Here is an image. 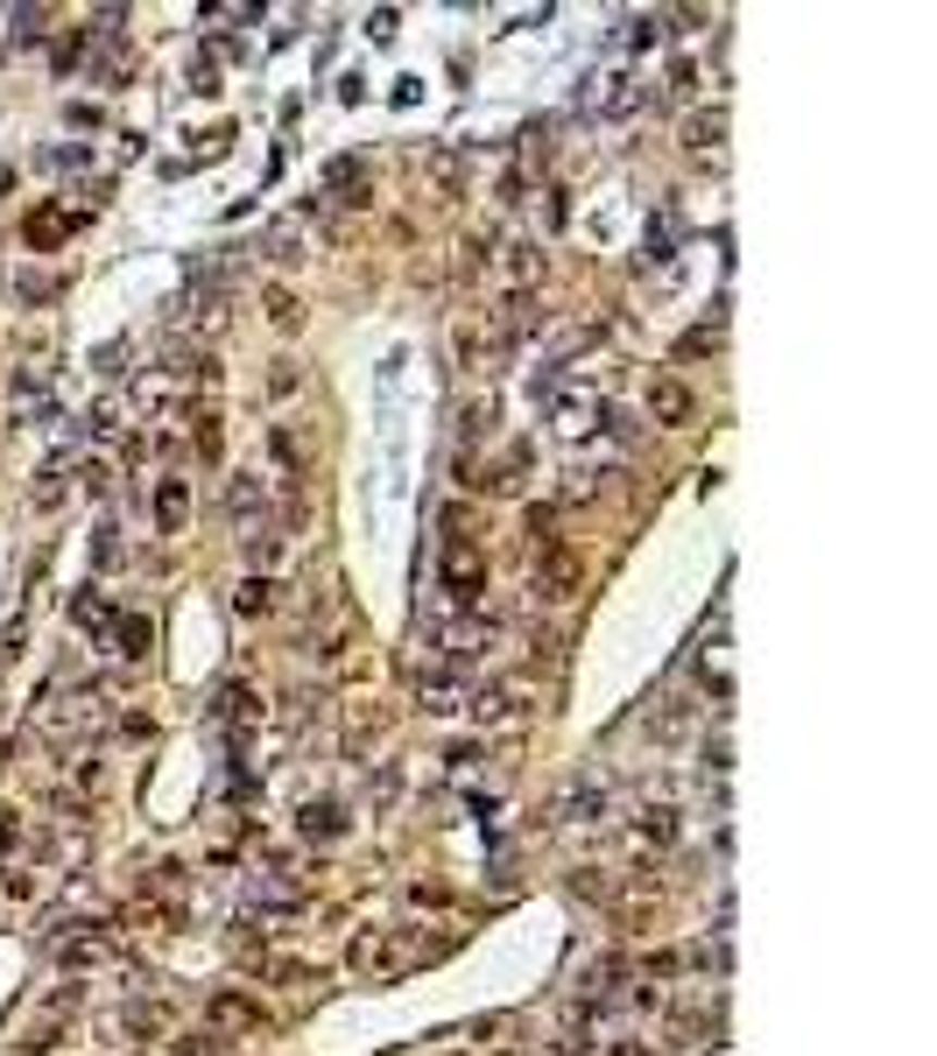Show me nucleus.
I'll return each instance as SVG.
<instances>
[{
  "label": "nucleus",
  "instance_id": "f257e3e1",
  "mask_svg": "<svg viewBox=\"0 0 937 1056\" xmlns=\"http://www.w3.org/2000/svg\"><path fill=\"white\" fill-rule=\"evenodd\" d=\"M346 958H353V972H367V979H402V972H416V965L430 958V944H423V930H360Z\"/></svg>",
  "mask_w": 937,
  "mask_h": 1056
},
{
  "label": "nucleus",
  "instance_id": "f03ea898",
  "mask_svg": "<svg viewBox=\"0 0 937 1056\" xmlns=\"http://www.w3.org/2000/svg\"><path fill=\"white\" fill-rule=\"evenodd\" d=\"M466 705H472L480 725H529L535 705H543V691H535V676H501V683H480Z\"/></svg>",
  "mask_w": 937,
  "mask_h": 1056
},
{
  "label": "nucleus",
  "instance_id": "7ed1b4c3",
  "mask_svg": "<svg viewBox=\"0 0 937 1056\" xmlns=\"http://www.w3.org/2000/svg\"><path fill=\"white\" fill-rule=\"evenodd\" d=\"M578 585H585V563H578L564 543L535 549V571H529V599H535V606H571Z\"/></svg>",
  "mask_w": 937,
  "mask_h": 1056
},
{
  "label": "nucleus",
  "instance_id": "20e7f679",
  "mask_svg": "<svg viewBox=\"0 0 937 1056\" xmlns=\"http://www.w3.org/2000/svg\"><path fill=\"white\" fill-rule=\"evenodd\" d=\"M437 577H444V592H452V606H480V592H486V549L472 543V535H452L444 543V563H437Z\"/></svg>",
  "mask_w": 937,
  "mask_h": 1056
},
{
  "label": "nucleus",
  "instance_id": "39448f33",
  "mask_svg": "<svg viewBox=\"0 0 937 1056\" xmlns=\"http://www.w3.org/2000/svg\"><path fill=\"white\" fill-rule=\"evenodd\" d=\"M606 810H614V782H606L600 768H578V775H571V790H564L557 803H550V817H543V824H600Z\"/></svg>",
  "mask_w": 937,
  "mask_h": 1056
},
{
  "label": "nucleus",
  "instance_id": "423d86ee",
  "mask_svg": "<svg viewBox=\"0 0 937 1056\" xmlns=\"http://www.w3.org/2000/svg\"><path fill=\"white\" fill-rule=\"evenodd\" d=\"M677 831H683V824H677V810H669V803H649V810L628 824V853L649 867L656 853H669V845H677Z\"/></svg>",
  "mask_w": 937,
  "mask_h": 1056
},
{
  "label": "nucleus",
  "instance_id": "0eeeda50",
  "mask_svg": "<svg viewBox=\"0 0 937 1056\" xmlns=\"http://www.w3.org/2000/svg\"><path fill=\"white\" fill-rule=\"evenodd\" d=\"M226 514H233L247 535L268 522V486H261V472H233V480H226Z\"/></svg>",
  "mask_w": 937,
  "mask_h": 1056
},
{
  "label": "nucleus",
  "instance_id": "6e6552de",
  "mask_svg": "<svg viewBox=\"0 0 937 1056\" xmlns=\"http://www.w3.org/2000/svg\"><path fill=\"white\" fill-rule=\"evenodd\" d=\"M535 282H543V247H535V240L501 247V289H508V296H535Z\"/></svg>",
  "mask_w": 937,
  "mask_h": 1056
},
{
  "label": "nucleus",
  "instance_id": "1a4fd4ad",
  "mask_svg": "<svg viewBox=\"0 0 937 1056\" xmlns=\"http://www.w3.org/2000/svg\"><path fill=\"white\" fill-rule=\"evenodd\" d=\"M649 415H656L663 430H683V423H691V415H698V395L683 388V381L656 374V381H649Z\"/></svg>",
  "mask_w": 937,
  "mask_h": 1056
},
{
  "label": "nucleus",
  "instance_id": "9d476101",
  "mask_svg": "<svg viewBox=\"0 0 937 1056\" xmlns=\"http://www.w3.org/2000/svg\"><path fill=\"white\" fill-rule=\"evenodd\" d=\"M592 423H606L600 395L592 388H557V437H585Z\"/></svg>",
  "mask_w": 937,
  "mask_h": 1056
},
{
  "label": "nucleus",
  "instance_id": "9b49d317",
  "mask_svg": "<svg viewBox=\"0 0 937 1056\" xmlns=\"http://www.w3.org/2000/svg\"><path fill=\"white\" fill-rule=\"evenodd\" d=\"M466 676H452V669H423V683H416V705L430 711V719H444V711H458L466 705Z\"/></svg>",
  "mask_w": 937,
  "mask_h": 1056
},
{
  "label": "nucleus",
  "instance_id": "f8f14e48",
  "mask_svg": "<svg viewBox=\"0 0 937 1056\" xmlns=\"http://www.w3.org/2000/svg\"><path fill=\"white\" fill-rule=\"evenodd\" d=\"M381 725H389V711H381V705H346V740H338V747H346V761H367V747L381 740Z\"/></svg>",
  "mask_w": 937,
  "mask_h": 1056
},
{
  "label": "nucleus",
  "instance_id": "ddd939ff",
  "mask_svg": "<svg viewBox=\"0 0 937 1056\" xmlns=\"http://www.w3.org/2000/svg\"><path fill=\"white\" fill-rule=\"evenodd\" d=\"M691 725H698V705H691V697H663V711H649L642 733L649 740H683Z\"/></svg>",
  "mask_w": 937,
  "mask_h": 1056
},
{
  "label": "nucleus",
  "instance_id": "4468645a",
  "mask_svg": "<svg viewBox=\"0 0 937 1056\" xmlns=\"http://www.w3.org/2000/svg\"><path fill=\"white\" fill-rule=\"evenodd\" d=\"M296 831L318 838V845H332V838H346V810H338V803H304V810H296Z\"/></svg>",
  "mask_w": 937,
  "mask_h": 1056
},
{
  "label": "nucleus",
  "instance_id": "2eb2a0df",
  "mask_svg": "<svg viewBox=\"0 0 937 1056\" xmlns=\"http://www.w3.org/2000/svg\"><path fill=\"white\" fill-rule=\"evenodd\" d=\"M205 1015L219 1021V1029H261V1001H247V993H212V1007H205Z\"/></svg>",
  "mask_w": 937,
  "mask_h": 1056
},
{
  "label": "nucleus",
  "instance_id": "dca6fc26",
  "mask_svg": "<svg viewBox=\"0 0 937 1056\" xmlns=\"http://www.w3.org/2000/svg\"><path fill=\"white\" fill-rule=\"evenodd\" d=\"M184 514H190V486L184 480H162L156 486V522H162V535L184 529Z\"/></svg>",
  "mask_w": 937,
  "mask_h": 1056
},
{
  "label": "nucleus",
  "instance_id": "f3484780",
  "mask_svg": "<svg viewBox=\"0 0 937 1056\" xmlns=\"http://www.w3.org/2000/svg\"><path fill=\"white\" fill-rule=\"evenodd\" d=\"M190 444L205 451V465H212V458L226 451V430H219V409H190Z\"/></svg>",
  "mask_w": 937,
  "mask_h": 1056
},
{
  "label": "nucleus",
  "instance_id": "a211bd4d",
  "mask_svg": "<svg viewBox=\"0 0 937 1056\" xmlns=\"http://www.w3.org/2000/svg\"><path fill=\"white\" fill-rule=\"evenodd\" d=\"M719 134H726V113H691V121H683V148L705 156V148H719Z\"/></svg>",
  "mask_w": 937,
  "mask_h": 1056
},
{
  "label": "nucleus",
  "instance_id": "6ab92c4d",
  "mask_svg": "<svg viewBox=\"0 0 937 1056\" xmlns=\"http://www.w3.org/2000/svg\"><path fill=\"white\" fill-rule=\"evenodd\" d=\"M261 310H268V324H275V332H296V324H304V303H296L289 289H261Z\"/></svg>",
  "mask_w": 937,
  "mask_h": 1056
},
{
  "label": "nucleus",
  "instance_id": "aec40b11",
  "mask_svg": "<svg viewBox=\"0 0 937 1056\" xmlns=\"http://www.w3.org/2000/svg\"><path fill=\"white\" fill-rule=\"evenodd\" d=\"M71 226H78V212H71V219H57V212H42V219H28V247H36V254H50V247L57 240H64V233Z\"/></svg>",
  "mask_w": 937,
  "mask_h": 1056
},
{
  "label": "nucleus",
  "instance_id": "412c9836",
  "mask_svg": "<svg viewBox=\"0 0 937 1056\" xmlns=\"http://www.w3.org/2000/svg\"><path fill=\"white\" fill-rule=\"evenodd\" d=\"M162 1029H170V1007L162 1001H134L127 1007V1035H162Z\"/></svg>",
  "mask_w": 937,
  "mask_h": 1056
},
{
  "label": "nucleus",
  "instance_id": "4be33fe9",
  "mask_svg": "<svg viewBox=\"0 0 937 1056\" xmlns=\"http://www.w3.org/2000/svg\"><path fill=\"white\" fill-rule=\"evenodd\" d=\"M57 289H64V282H57V275H36V268H22V275H14V296H22L28 310H36V303H50Z\"/></svg>",
  "mask_w": 937,
  "mask_h": 1056
},
{
  "label": "nucleus",
  "instance_id": "5701e85b",
  "mask_svg": "<svg viewBox=\"0 0 937 1056\" xmlns=\"http://www.w3.org/2000/svg\"><path fill=\"white\" fill-rule=\"evenodd\" d=\"M275 557H282V535L261 522L255 535H247V563H255V577H268V563H275Z\"/></svg>",
  "mask_w": 937,
  "mask_h": 1056
},
{
  "label": "nucleus",
  "instance_id": "b1692460",
  "mask_svg": "<svg viewBox=\"0 0 937 1056\" xmlns=\"http://www.w3.org/2000/svg\"><path fill=\"white\" fill-rule=\"evenodd\" d=\"M268 606H275V585H268V577H247V585L233 592V613H247V620L268 613Z\"/></svg>",
  "mask_w": 937,
  "mask_h": 1056
},
{
  "label": "nucleus",
  "instance_id": "393cba45",
  "mask_svg": "<svg viewBox=\"0 0 937 1056\" xmlns=\"http://www.w3.org/2000/svg\"><path fill=\"white\" fill-rule=\"evenodd\" d=\"M458 367H480V318L458 310Z\"/></svg>",
  "mask_w": 937,
  "mask_h": 1056
},
{
  "label": "nucleus",
  "instance_id": "a878e982",
  "mask_svg": "<svg viewBox=\"0 0 937 1056\" xmlns=\"http://www.w3.org/2000/svg\"><path fill=\"white\" fill-rule=\"evenodd\" d=\"M121 656H148V620L141 613L121 620Z\"/></svg>",
  "mask_w": 937,
  "mask_h": 1056
},
{
  "label": "nucleus",
  "instance_id": "bb28decb",
  "mask_svg": "<svg viewBox=\"0 0 937 1056\" xmlns=\"http://www.w3.org/2000/svg\"><path fill=\"white\" fill-rule=\"evenodd\" d=\"M409 902H416V909H444V902H452V887H444V881H416Z\"/></svg>",
  "mask_w": 937,
  "mask_h": 1056
},
{
  "label": "nucleus",
  "instance_id": "cd10ccee",
  "mask_svg": "<svg viewBox=\"0 0 937 1056\" xmlns=\"http://www.w3.org/2000/svg\"><path fill=\"white\" fill-rule=\"evenodd\" d=\"M268 254H275L282 268H296V261H304V254H296V233H289V226H275V233H268Z\"/></svg>",
  "mask_w": 937,
  "mask_h": 1056
},
{
  "label": "nucleus",
  "instance_id": "c85d7f7f",
  "mask_svg": "<svg viewBox=\"0 0 937 1056\" xmlns=\"http://www.w3.org/2000/svg\"><path fill=\"white\" fill-rule=\"evenodd\" d=\"M296 381H304V374H296V360H275V374H268V395H296Z\"/></svg>",
  "mask_w": 937,
  "mask_h": 1056
},
{
  "label": "nucleus",
  "instance_id": "c756f323",
  "mask_svg": "<svg viewBox=\"0 0 937 1056\" xmlns=\"http://www.w3.org/2000/svg\"><path fill=\"white\" fill-rule=\"evenodd\" d=\"M480 261H486V247H480V240H466V247H458V282H472V275H480Z\"/></svg>",
  "mask_w": 937,
  "mask_h": 1056
},
{
  "label": "nucleus",
  "instance_id": "7c9ffc66",
  "mask_svg": "<svg viewBox=\"0 0 937 1056\" xmlns=\"http://www.w3.org/2000/svg\"><path fill=\"white\" fill-rule=\"evenodd\" d=\"M606 1056H663V1049L642 1043V1035H620V1043H606Z\"/></svg>",
  "mask_w": 937,
  "mask_h": 1056
},
{
  "label": "nucleus",
  "instance_id": "2f4dec72",
  "mask_svg": "<svg viewBox=\"0 0 937 1056\" xmlns=\"http://www.w3.org/2000/svg\"><path fill=\"white\" fill-rule=\"evenodd\" d=\"M712 346H719V332H691V338H683V346H677V352H683V360H705V352H712Z\"/></svg>",
  "mask_w": 937,
  "mask_h": 1056
},
{
  "label": "nucleus",
  "instance_id": "473e14b6",
  "mask_svg": "<svg viewBox=\"0 0 937 1056\" xmlns=\"http://www.w3.org/2000/svg\"><path fill=\"white\" fill-rule=\"evenodd\" d=\"M669 92H677V99L698 92V64H669Z\"/></svg>",
  "mask_w": 937,
  "mask_h": 1056
},
{
  "label": "nucleus",
  "instance_id": "72a5a7b5",
  "mask_svg": "<svg viewBox=\"0 0 937 1056\" xmlns=\"http://www.w3.org/2000/svg\"><path fill=\"white\" fill-rule=\"evenodd\" d=\"M14 845H22V817L0 810V853H14Z\"/></svg>",
  "mask_w": 937,
  "mask_h": 1056
},
{
  "label": "nucleus",
  "instance_id": "f704fd0d",
  "mask_svg": "<svg viewBox=\"0 0 937 1056\" xmlns=\"http://www.w3.org/2000/svg\"><path fill=\"white\" fill-rule=\"evenodd\" d=\"M121 360H127V346H107V352H99V367H93V374H107V381H113V374H121Z\"/></svg>",
  "mask_w": 937,
  "mask_h": 1056
},
{
  "label": "nucleus",
  "instance_id": "c9c22d12",
  "mask_svg": "<svg viewBox=\"0 0 937 1056\" xmlns=\"http://www.w3.org/2000/svg\"><path fill=\"white\" fill-rule=\"evenodd\" d=\"M57 500H64V480H57V472H50V480L36 486V508H57Z\"/></svg>",
  "mask_w": 937,
  "mask_h": 1056
}]
</instances>
